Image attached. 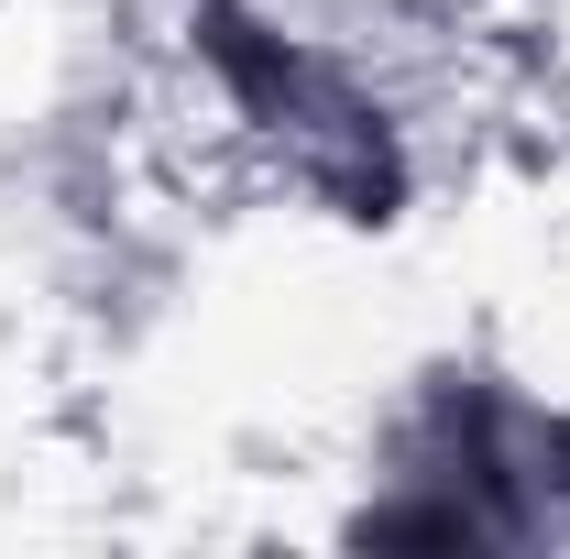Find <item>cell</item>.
<instances>
[{"label": "cell", "mask_w": 570, "mask_h": 559, "mask_svg": "<svg viewBox=\"0 0 570 559\" xmlns=\"http://www.w3.org/2000/svg\"><path fill=\"white\" fill-rule=\"evenodd\" d=\"M209 56L230 67V88H242V99H253L275 133H296V165H307L318 187H341L362 219H384V198H395L384 133H373V110H362L352 88L318 67V56H296L285 33L242 22V11H209Z\"/></svg>", "instance_id": "obj_1"}]
</instances>
